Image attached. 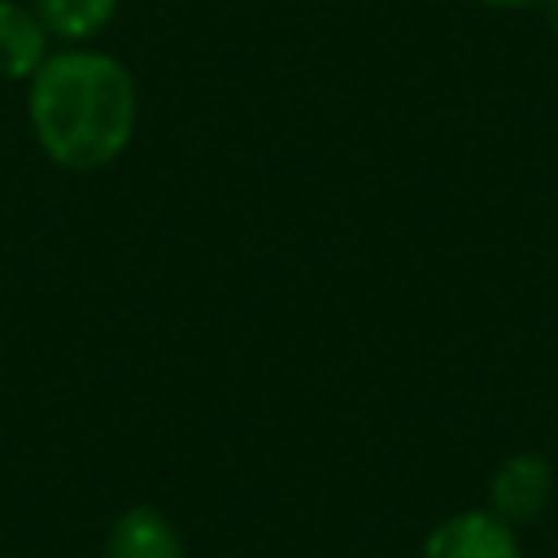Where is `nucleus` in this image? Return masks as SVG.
<instances>
[{"label":"nucleus","mask_w":558,"mask_h":558,"mask_svg":"<svg viewBox=\"0 0 558 558\" xmlns=\"http://www.w3.org/2000/svg\"><path fill=\"white\" fill-rule=\"evenodd\" d=\"M26 83V118L48 161L87 174L126 153L140 122V92L118 57L96 48L48 52Z\"/></svg>","instance_id":"1"},{"label":"nucleus","mask_w":558,"mask_h":558,"mask_svg":"<svg viewBox=\"0 0 558 558\" xmlns=\"http://www.w3.org/2000/svg\"><path fill=\"white\" fill-rule=\"evenodd\" d=\"M554 4V31H558V0H549Z\"/></svg>","instance_id":"8"},{"label":"nucleus","mask_w":558,"mask_h":558,"mask_svg":"<svg viewBox=\"0 0 558 558\" xmlns=\"http://www.w3.org/2000/svg\"><path fill=\"white\" fill-rule=\"evenodd\" d=\"M105 558H183V541L157 506H131L118 514L105 541Z\"/></svg>","instance_id":"4"},{"label":"nucleus","mask_w":558,"mask_h":558,"mask_svg":"<svg viewBox=\"0 0 558 558\" xmlns=\"http://www.w3.org/2000/svg\"><path fill=\"white\" fill-rule=\"evenodd\" d=\"M488 9H532V4H549V0H480Z\"/></svg>","instance_id":"7"},{"label":"nucleus","mask_w":558,"mask_h":558,"mask_svg":"<svg viewBox=\"0 0 558 558\" xmlns=\"http://www.w3.org/2000/svg\"><path fill=\"white\" fill-rule=\"evenodd\" d=\"M549 493H554L549 462L541 453H510L488 480V510L514 527L536 519L549 506Z\"/></svg>","instance_id":"3"},{"label":"nucleus","mask_w":558,"mask_h":558,"mask_svg":"<svg viewBox=\"0 0 558 558\" xmlns=\"http://www.w3.org/2000/svg\"><path fill=\"white\" fill-rule=\"evenodd\" d=\"M48 57V26L22 0H0V78H31Z\"/></svg>","instance_id":"5"},{"label":"nucleus","mask_w":558,"mask_h":558,"mask_svg":"<svg viewBox=\"0 0 558 558\" xmlns=\"http://www.w3.org/2000/svg\"><path fill=\"white\" fill-rule=\"evenodd\" d=\"M423 558H523L514 527L493 510H462L432 527Z\"/></svg>","instance_id":"2"},{"label":"nucleus","mask_w":558,"mask_h":558,"mask_svg":"<svg viewBox=\"0 0 558 558\" xmlns=\"http://www.w3.org/2000/svg\"><path fill=\"white\" fill-rule=\"evenodd\" d=\"M39 13V22L48 26V35L65 39V44H83L96 31L109 26L118 0H35L31 4Z\"/></svg>","instance_id":"6"}]
</instances>
